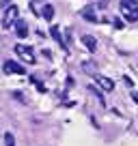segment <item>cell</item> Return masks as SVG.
Segmentation results:
<instances>
[{"mask_svg": "<svg viewBox=\"0 0 138 146\" xmlns=\"http://www.w3.org/2000/svg\"><path fill=\"white\" fill-rule=\"evenodd\" d=\"M121 13L129 22H138V0H121L119 2Z\"/></svg>", "mask_w": 138, "mask_h": 146, "instance_id": "6da1fadb", "label": "cell"}, {"mask_svg": "<svg viewBox=\"0 0 138 146\" xmlns=\"http://www.w3.org/2000/svg\"><path fill=\"white\" fill-rule=\"evenodd\" d=\"M15 54L19 56L22 60H26L28 64H35V54H32V47H28V45H22V43H17L15 45Z\"/></svg>", "mask_w": 138, "mask_h": 146, "instance_id": "7a4b0ae2", "label": "cell"}, {"mask_svg": "<svg viewBox=\"0 0 138 146\" xmlns=\"http://www.w3.org/2000/svg\"><path fill=\"white\" fill-rule=\"evenodd\" d=\"M17 13H19V11H17V7H15V5H11L9 9L5 11V19H2V26H5V28H11V26L15 24V19H17Z\"/></svg>", "mask_w": 138, "mask_h": 146, "instance_id": "3957f363", "label": "cell"}, {"mask_svg": "<svg viewBox=\"0 0 138 146\" xmlns=\"http://www.w3.org/2000/svg\"><path fill=\"white\" fill-rule=\"evenodd\" d=\"M95 82H97V86H99L101 90H106V92L115 90V82H112L110 78H106V75H95Z\"/></svg>", "mask_w": 138, "mask_h": 146, "instance_id": "277c9868", "label": "cell"}, {"mask_svg": "<svg viewBox=\"0 0 138 146\" xmlns=\"http://www.w3.org/2000/svg\"><path fill=\"white\" fill-rule=\"evenodd\" d=\"M5 73H13V75H24V67L19 62H15V60H7L5 62Z\"/></svg>", "mask_w": 138, "mask_h": 146, "instance_id": "5b68a950", "label": "cell"}, {"mask_svg": "<svg viewBox=\"0 0 138 146\" xmlns=\"http://www.w3.org/2000/svg\"><path fill=\"white\" fill-rule=\"evenodd\" d=\"M13 26H15V32H17V36H28V24L24 22V19L17 17Z\"/></svg>", "mask_w": 138, "mask_h": 146, "instance_id": "8992f818", "label": "cell"}, {"mask_svg": "<svg viewBox=\"0 0 138 146\" xmlns=\"http://www.w3.org/2000/svg\"><path fill=\"white\" fill-rule=\"evenodd\" d=\"M82 17L86 19V22H97V15H95V11H93V7H84L82 9Z\"/></svg>", "mask_w": 138, "mask_h": 146, "instance_id": "52a82bcc", "label": "cell"}, {"mask_svg": "<svg viewBox=\"0 0 138 146\" xmlns=\"http://www.w3.org/2000/svg\"><path fill=\"white\" fill-rule=\"evenodd\" d=\"M82 43H84V45H86L91 52H95V50H97V41L93 39L91 35H84V36H82Z\"/></svg>", "mask_w": 138, "mask_h": 146, "instance_id": "ba28073f", "label": "cell"}, {"mask_svg": "<svg viewBox=\"0 0 138 146\" xmlns=\"http://www.w3.org/2000/svg\"><path fill=\"white\" fill-rule=\"evenodd\" d=\"M52 36H54V39H56V41H58V45L60 47H67V45H65V43H63V39H60V32H58V26H52Z\"/></svg>", "mask_w": 138, "mask_h": 146, "instance_id": "9c48e42d", "label": "cell"}, {"mask_svg": "<svg viewBox=\"0 0 138 146\" xmlns=\"http://www.w3.org/2000/svg\"><path fill=\"white\" fill-rule=\"evenodd\" d=\"M43 17H46V19H52V17H54V7H52V5H46V7H43Z\"/></svg>", "mask_w": 138, "mask_h": 146, "instance_id": "30bf717a", "label": "cell"}, {"mask_svg": "<svg viewBox=\"0 0 138 146\" xmlns=\"http://www.w3.org/2000/svg\"><path fill=\"white\" fill-rule=\"evenodd\" d=\"M5 144L7 146H15V137L11 135V133H5Z\"/></svg>", "mask_w": 138, "mask_h": 146, "instance_id": "8fae6325", "label": "cell"}, {"mask_svg": "<svg viewBox=\"0 0 138 146\" xmlns=\"http://www.w3.org/2000/svg\"><path fill=\"white\" fill-rule=\"evenodd\" d=\"M132 97H134V101H136V103H138V92H134Z\"/></svg>", "mask_w": 138, "mask_h": 146, "instance_id": "7c38bea8", "label": "cell"}, {"mask_svg": "<svg viewBox=\"0 0 138 146\" xmlns=\"http://www.w3.org/2000/svg\"><path fill=\"white\" fill-rule=\"evenodd\" d=\"M7 2H9V0H0V5H2V7H5V5H7Z\"/></svg>", "mask_w": 138, "mask_h": 146, "instance_id": "4fadbf2b", "label": "cell"}]
</instances>
